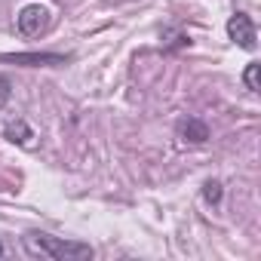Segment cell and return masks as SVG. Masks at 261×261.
I'll use <instances>...</instances> for the list:
<instances>
[{
    "instance_id": "cell-3",
    "label": "cell",
    "mask_w": 261,
    "mask_h": 261,
    "mask_svg": "<svg viewBox=\"0 0 261 261\" xmlns=\"http://www.w3.org/2000/svg\"><path fill=\"white\" fill-rule=\"evenodd\" d=\"M227 37L243 49H255V22L246 13H233L227 22Z\"/></svg>"
},
{
    "instance_id": "cell-10",
    "label": "cell",
    "mask_w": 261,
    "mask_h": 261,
    "mask_svg": "<svg viewBox=\"0 0 261 261\" xmlns=\"http://www.w3.org/2000/svg\"><path fill=\"white\" fill-rule=\"evenodd\" d=\"M4 252H7V249H4V243H0V258H4Z\"/></svg>"
},
{
    "instance_id": "cell-1",
    "label": "cell",
    "mask_w": 261,
    "mask_h": 261,
    "mask_svg": "<svg viewBox=\"0 0 261 261\" xmlns=\"http://www.w3.org/2000/svg\"><path fill=\"white\" fill-rule=\"evenodd\" d=\"M22 246L31 258H53V261H89L95 249L80 240H62L46 230H31L22 237Z\"/></svg>"
},
{
    "instance_id": "cell-8",
    "label": "cell",
    "mask_w": 261,
    "mask_h": 261,
    "mask_svg": "<svg viewBox=\"0 0 261 261\" xmlns=\"http://www.w3.org/2000/svg\"><path fill=\"white\" fill-rule=\"evenodd\" d=\"M243 80H246V89H249V92H258V62H249V65H246Z\"/></svg>"
},
{
    "instance_id": "cell-5",
    "label": "cell",
    "mask_w": 261,
    "mask_h": 261,
    "mask_svg": "<svg viewBox=\"0 0 261 261\" xmlns=\"http://www.w3.org/2000/svg\"><path fill=\"white\" fill-rule=\"evenodd\" d=\"M7 62L28 65V68H40V65H65L68 56H59V53H16V56H7Z\"/></svg>"
},
{
    "instance_id": "cell-6",
    "label": "cell",
    "mask_w": 261,
    "mask_h": 261,
    "mask_svg": "<svg viewBox=\"0 0 261 261\" xmlns=\"http://www.w3.org/2000/svg\"><path fill=\"white\" fill-rule=\"evenodd\" d=\"M4 136L13 142V145H31V139H34V129L25 123V120H13V123H7V129H4Z\"/></svg>"
},
{
    "instance_id": "cell-9",
    "label": "cell",
    "mask_w": 261,
    "mask_h": 261,
    "mask_svg": "<svg viewBox=\"0 0 261 261\" xmlns=\"http://www.w3.org/2000/svg\"><path fill=\"white\" fill-rule=\"evenodd\" d=\"M10 95H13V83H10V77H0V108L10 101Z\"/></svg>"
},
{
    "instance_id": "cell-4",
    "label": "cell",
    "mask_w": 261,
    "mask_h": 261,
    "mask_svg": "<svg viewBox=\"0 0 261 261\" xmlns=\"http://www.w3.org/2000/svg\"><path fill=\"white\" fill-rule=\"evenodd\" d=\"M175 133H178V139H181L185 145H203V142H209V126H206V120H200V117H185V120H178Z\"/></svg>"
},
{
    "instance_id": "cell-7",
    "label": "cell",
    "mask_w": 261,
    "mask_h": 261,
    "mask_svg": "<svg viewBox=\"0 0 261 261\" xmlns=\"http://www.w3.org/2000/svg\"><path fill=\"white\" fill-rule=\"evenodd\" d=\"M221 197H224L221 181H215V178H212V181H206V185H203V200H206L209 206H218V203H221Z\"/></svg>"
},
{
    "instance_id": "cell-2",
    "label": "cell",
    "mask_w": 261,
    "mask_h": 261,
    "mask_svg": "<svg viewBox=\"0 0 261 261\" xmlns=\"http://www.w3.org/2000/svg\"><path fill=\"white\" fill-rule=\"evenodd\" d=\"M16 28H19L22 37H37L40 31L49 28V7H43V4L22 7L19 16H16Z\"/></svg>"
}]
</instances>
